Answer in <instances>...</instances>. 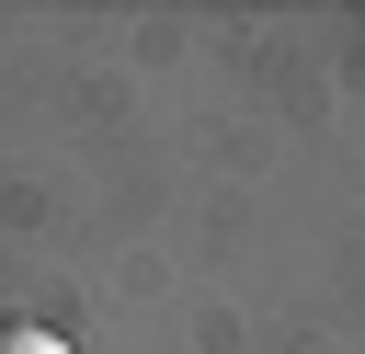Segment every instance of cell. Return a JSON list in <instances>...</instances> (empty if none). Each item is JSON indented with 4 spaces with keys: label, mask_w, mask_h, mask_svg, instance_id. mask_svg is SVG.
Instances as JSON below:
<instances>
[{
    "label": "cell",
    "mask_w": 365,
    "mask_h": 354,
    "mask_svg": "<svg viewBox=\"0 0 365 354\" xmlns=\"http://www.w3.org/2000/svg\"><path fill=\"white\" fill-rule=\"evenodd\" d=\"M0 354H68L57 331H34V320H0Z\"/></svg>",
    "instance_id": "cell-1"
}]
</instances>
